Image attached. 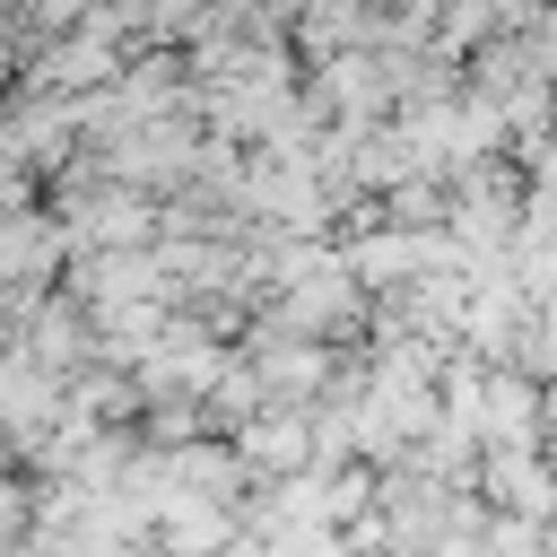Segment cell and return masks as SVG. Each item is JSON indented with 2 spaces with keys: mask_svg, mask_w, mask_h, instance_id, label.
<instances>
[{
  "mask_svg": "<svg viewBox=\"0 0 557 557\" xmlns=\"http://www.w3.org/2000/svg\"><path fill=\"white\" fill-rule=\"evenodd\" d=\"M235 453H244V470H278V479H305V470H313V418H305L296 400H270L261 418H244Z\"/></svg>",
  "mask_w": 557,
  "mask_h": 557,
  "instance_id": "cell-2",
  "label": "cell"
},
{
  "mask_svg": "<svg viewBox=\"0 0 557 557\" xmlns=\"http://www.w3.org/2000/svg\"><path fill=\"white\" fill-rule=\"evenodd\" d=\"M244 357H252L261 392H270V400H296V409H305V392H322V383H331V348H322V339H305V331H287V322H261Z\"/></svg>",
  "mask_w": 557,
  "mask_h": 557,
  "instance_id": "cell-1",
  "label": "cell"
},
{
  "mask_svg": "<svg viewBox=\"0 0 557 557\" xmlns=\"http://www.w3.org/2000/svg\"><path fill=\"white\" fill-rule=\"evenodd\" d=\"M17 531H26V487H9V479H0V557L17 548Z\"/></svg>",
  "mask_w": 557,
  "mask_h": 557,
  "instance_id": "cell-3",
  "label": "cell"
}]
</instances>
